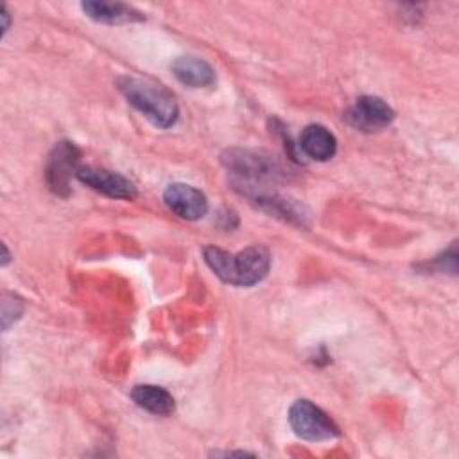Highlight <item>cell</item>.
Here are the masks:
<instances>
[{"label": "cell", "mask_w": 459, "mask_h": 459, "mask_svg": "<svg viewBox=\"0 0 459 459\" xmlns=\"http://www.w3.org/2000/svg\"><path fill=\"white\" fill-rule=\"evenodd\" d=\"M206 265L222 281L240 287H249L262 281L271 267V255L264 246H251L231 255L221 247L208 246L203 249Z\"/></svg>", "instance_id": "6da1fadb"}, {"label": "cell", "mask_w": 459, "mask_h": 459, "mask_svg": "<svg viewBox=\"0 0 459 459\" xmlns=\"http://www.w3.org/2000/svg\"><path fill=\"white\" fill-rule=\"evenodd\" d=\"M117 84L126 100L156 127L167 129L178 122L179 106L161 84L140 77H120Z\"/></svg>", "instance_id": "7a4b0ae2"}, {"label": "cell", "mask_w": 459, "mask_h": 459, "mask_svg": "<svg viewBox=\"0 0 459 459\" xmlns=\"http://www.w3.org/2000/svg\"><path fill=\"white\" fill-rule=\"evenodd\" d=\"M289 425L305 441H328L339 436L333 420L310 400H296L289 409Z\"/></svg>", "instance_id": "3957f363"}, {"label": "cell", "mask_w": 459, "mask_h": 459, "mask_svg": "<svg viewBox=\"0 0 459 459\" xmlns=\"http://www.w3.org/2000/svg\"><path fill=\"white\" fill-rule=\"evenodd\" d=\"M222 163L230 172L237 174L244 183L273 179L280 172L276 161L271 156L258 151H249V149L226 151L222 154Z\"/></svg>", "instance_id": "277c9868"}, {"label": "cell", "mask_w": 459, "mask_h": 459, "mask_svg": "<svg viewBox=\"0 0 459 459\" xmlns=\"http://www.w3.org/2000/svg\"><path fill=\"white\" fill-rule=\"evenodd\" d=\"M81 152L72 142H59L47 161L45 178L48 188L57 195L70 194V178L79 170Z\"/></svg>", "instance_id": "5b68a950"}, {"label": "cell", "mask_w": 459, "mask_h": 459, "mask_svg": "<svg viewBox=\"0 0 459 459\" xmlns=\"http://www.w3.org/2000/svg\"><path fill=\"white\" fill-rule=\"evenodd\" d=\"M346 120L351 127L371 133L387 127L394 120V111L380 97L362 95L346 113Z\"/></svg>", "instance_id": "8992f818"}, {"label": "cell", "mask_w": 459, "mask_h": 459, "mask_svg": "<svg viewBox=\"0 0 459 459\" xmlns=\"http://www.w3.org/2000/svg\"><path fill=\"white\" fill-rule=\"evenodd\" d=\"M75 178L95 192H100L113 199L131 201L136 197V186L126 176L97 167H79Z\"/></svg>", "instance_id": "52a82bcc"}, {"label": "cell", "mask_w": 459, "mask_h": 459, "mask_svg": "<svg viewBox=\"0 0 459 459\" xmlns=\"http://www.w3.org/2000/svg\"><path fill=\"white\" fill-rule=\"evenodd\" d=\"M165 204L181 219L197 221L208 212L204 192L186 183H172L163 192Z\"/></svg>", "instance_id": "ba28073f"}, {"label": "cell", "mask_w": 459, "mask_h": 459, "mask_svg": "<svg viewBox=\"0 0 459 459\" xmlns=\"http://www.w3.org/2000/svg\"><path fill=\"white\" fill-rule=\"evenodd\" d=\"M299 151L316 161H328L335 156L337 140L330 129L321 124L307 126L299 134Z\"/></svg>", "instance_id": "9c48e42d"}, {"label": "cell", "mask_w": 459, "mask_h": 459, "mask_svg": "<svg viewBox=\"0 0 459 459\" xmlns=\"http://www.w3.org/2000/svg\"><path fill=\"white\" fill-rule=\"evenodd\" d=\"M81 9L88 18L108 25L133 23L143 20V14L140 11L122 2H82Z\"/></svg>", "instance_id": "30bf717a"}, {"label": "cell", "mask_w": 459, "mask_h": 459, "mask_svg": "<svg viewBox=\"0 0 459 459\" xmlns=\"http://www.w3.org/2000/svg\"><path fill=\"white\" fill-rule=\"evenodd\" d=\"M172 74L188 88H208L215 82L213 68L195 56H181L172 63Z\"/></svg>", "instance_id": "8fae6325"}, {"label": "cell", "mask_w": 459, "mask_h": 459, "mask_svg": "<svg viewBox=\"0 0 459 459\" xmlns=\"http://www.w3.org/2000/svg\"><path fill=\"white\" fill-rule=\"evenodd\" d=\"M131 398L138 407L156 416H170L176 409L172 394L160 385H151V384L134 385L131 391Z\"/></svg>", "instance_id": "7c38bea8"}, {"label": "cell", "mask_w": 459, "mask_h": 459, "mask_svg": "<svg viewBox=\"0 0 459 459\" xmlns=\"http://www.w3.org/2000/svg\"><path fill=\"white\" fill-rule=\"evenodd\" d=\"M22 312H23V303L18 298H14L11 308H7L5 303H2V326H4V330H7V326L22 316Z\"/></svg>", "instance_id": "4fadbf2b"}, {"label": "cell", "mask_w": 459, "mask_h": 459, "mask_svg": "<svg viewBox=\"0 0 459 459\" xmlns=\"http://www.w3.org/2000/svg\"><path fill=\"white\" fill-rule=\"evenodd\" d=\"M0 18H2V34L5 36V32L9 30V13L5 7H2L0 11Z\"/></svg>", "instance_id": "5bb4252c"}, {"label": "cell", "mask_w": 459, "mask_h": 459, "mask_svg": "<svg viewBox=\"0 0 459 459\" xmlns=\"http://www.w3.org/2000/svg\"><path fill=\"white\" fill-rule=\"evenodd\" d=\"M2 249H4V258H2V265H7V262H9V253H7V247H5V246H2Z\"/></svg>", "instance_id": "9a60e30c"}]
</instances>
